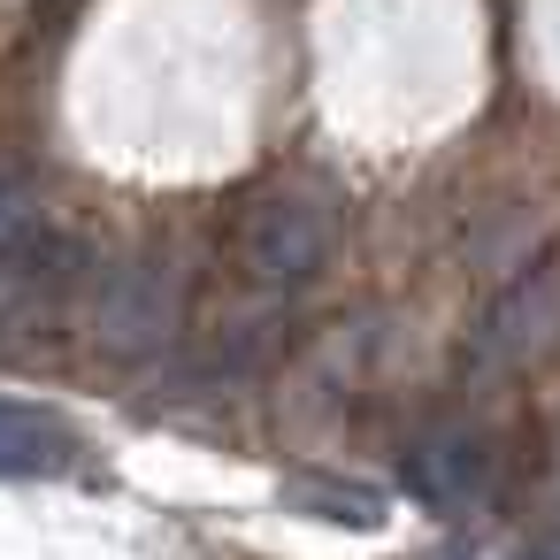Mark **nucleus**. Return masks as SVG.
I'll list each match as a JSON object with an SVG mask.
<instances>
[{
	"instance_id": "1",
	"label": "nucleus",
	"mask_w": 560,
	"mask_h": 560,
	"mask_svg": "<svg viewBox=\"0 0 560 560\" xmlns=\"http://www.w3.org/2000/svg\"><path fill=\"white\" fill-rule=\"evenodd\" d=\"M338 223H346V208H338L330 177H269L246 200V215H238V261L269 292H292V284H307V277L330 269Z\"/></svg>"
},
{
	"instance_id": "2",
	"label": "nucleus",
	"mask_w": 560,
	"mask_h": 560,
	"mask_svg": "<svg viewBox=\"0 0 560 560\" xmlns=\"http://www.w3.org/2000/svg\"><path fill=\"white\" fill-rule=\"evenodd\" d=\"M85 315H93V338L108 353H131V361L162 353L177 338V315H185V269L170 254H124L85 292Z\"/></svg>"
},
{
	"instance_id": "3",
	"label": "nucleus",
	"mask_w": 560,
	"mask_h": 560,
	"mask_svg": "<svg viewBox=\"0 0 560 560\" xmlns=\"http://www.w3.org/2000/svg\"><path fill=\"white\" fill-rule=\"evenodd\" d=\"M560 346V254L537 261L529 277H514L499 292V307L476 323V346H468V369L476 376H514L529 361H545Z\"/></svg>"
},
{
	"instance_id": "4",
	"label": "nucleus",
	"mask_w": 560,
	"mask_h": 560,
	"mask_svg": "<svg viewBox=\"0 0 560 560\" xmlns=\"http://www.w3.org/2000/svg\"><path fill=\"white\" fill-rule=\"evenodd\" d=\"M399 483H407L422 506L460 514V506H483V491H491V453H483L468 430H430L422 445H407Z\"/></svg>"
},
{
	"instance_id": "5",
	"label": "nucleus",
	"mask_w": 560,
	"mask_h": 560,
	"mask_svg": "<svg viewBox=\"0 0 560 560\" xmlns=\"http://www.w3.org/2000/svg\"><path fill=\"white\" fill-rule=\"evenodd\" d=\"M78 460L70 422L32 407V399H0V476H62Z\"/></svg>"
}]
</instances>
